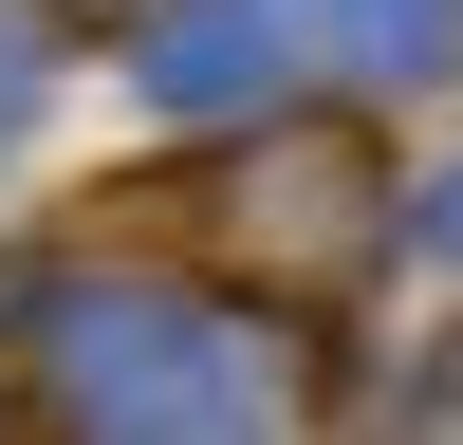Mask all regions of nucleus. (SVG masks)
<instances>
[{
	"mask_svg": "<svg viewBox=\"0 0 463 445\" xmlns=\"http://www.w3.org/2000/svg\"><path fill=\"white\" fill-rule=\"evenodd\" d=\"M37 408L74 445H279V334L185 279H37Z\"/></svg>",
	"mask_w": 463,
	"mask_h": 445,
	"instance_id": "1",
	"label": "nucleus"
},
{
	"mask_svg": "<svg viewBox=\"0 0 463 445\" xmlns=\"http://www.w3.org/2000/svg\"><path fill=\"white\" fill-rule=\"evenodd\" d=\"M222 260L241 279H353L371 260V148L353 130H260L222 167Z\"/></svg>",
	"mask_w": 463,
	"mask_h": 445,
	"instance_id": "2",
	"label": "nucleus"
},
{
	"mask_svg": "<svg viewBox=\"0 0 463 445\" xmlns=\"http://www.w3.org/2000/svg\"><path fill=\"white\" fill-rule=\"evenodd\" d=\"M297 19L316 0H148V111H185V130H241V111H279V74H297Z\"/></svg>",
	"mask_w": 463,
	"mask_h": 445,
	"instance_id": "3",
	"label": "nucleus"
},
{
	"mask_svg": "<svg viewBox=\"0 0 463 445\" xmlns=\"http://www.w3.org/2000/svg\"><path fill=\"white\" fill-rule=\"evenodd\" d=\"M353 445H463V334H427V353H390L353 390Z\"/></svg>",
	"mask_w": 463,
	"mask_h": 445,
	"instance_id": "4",
	"label": "nucleus"
},
{
	"mask_svg": "<svg viewBox=\"0 0 463 445\" xmlns=\"http://www.w3.org/2000/svg\"><path fill=\"white\" fill-rule=\"evenodd\" d=\"M316 19H334V56H353V74H390V93L463 56V0H316Z\"/></svg>",
	"mask_w": 463,
	"mask_h": 445,
	"instance_id": "5",
	"label": "nucleus"
},
{
	"mask_svg": "<svg viewBox=\"0 0 463 445\" xmlns=\"http://www.w3.org/2000/svg\"><path fill=\"white\" fill-rule=\"evenodd\" d=\"M19 111H37V0H0V148H19Z\"/></svg>",
	"mask_w": 463,
	"mask_h": 445,
	"instance_id": "6",
	"label": "nucleus"
},
{
	"mask_svg": "<svg viewBox=\"0 0 463 445\" xmlns=\"http://www.w3.org/2000/svg\"><path fill=\"white\" fill-rule=\"evenodd\" d=\"M427 241H463V185H445V204H427Z\"/></svg>",
	"mask_w": 463,
	"mask_h": 445,
	"instance_id": "7",
	"label": "nucleus"
}]
</instances>
